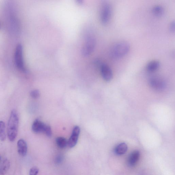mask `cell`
I'll use <instances>...</instances> for the list:
<instances>
[{"label": "cell", "mask_w": 175, "mask_h": 175, "mask_svg": "<svg viewBox=\"0 0 175 175\" xmlns=\"http://www.w3.org/2000/svg\"><path fill=\"white\" fill-rule=\"evenodd\" d=\"M19 116L16 110L11 111L7 127L8 137L10 141L13 142L16 139L18 134Z\"/></svg>", "instance_id": "1"}, {"label": "cell", "mask_w": 175, "mask_h": 175, "mask_svg": "<svg viewBox=\"0 0 175 175\" xmlns=\"http://www.w3.org/2000/svg\"><path fill=\"white\" fill-rule=\"evenodd\" d=\"M130 48V44L128 42L118 41L112 47L111 51V55L115 59L121 58L128 53Z\"/></svg>", "instance_id": "2"}, {"label": "cell", "mask_w": 175, "mask_h": 175, "mask_svg": "<svg viewBox=\"0 0 175 175\" xmlns=\"http://www.w3.org/2000/svg\"><path fill=\"white\" fill-rule=\"evenodd\" d=\"M15 65L18 69L23 72H27L23 58V47L20 44H18L15 49Z\"/></svg>", "instance_id": "3"}, {"label": "cell", "mask_w": 175, "mask_h": 175, "mask_svg": "<svg viewBox=\"0 0 175 175\" xmlns=\"http://www.w3.org/2000/svg\"><path fill=\"white\" fill-rule=\"evenodd\" d=\"M111 5L107 1L104 2L102 4L100 13V20L102 24L105 25L109 23L111 16Z\"/></svg>", "instance_id": "4"}, {"label": "cell", "mask_w": 175, "mask_h": 175, "mask_svg": "<svg viewBox=\"0 0 175 175\" xmlns=\"http://www.w3.org/2000/svg\"><path fill=\"white\" fill-rule=\"evenodd\" d=\"M96 44L95 38L93 36H89L86 39L82 49V53L83 56L87 57L94 50Z\"/></svg>", "instance_id": "5"}, {"label": "cell", "mask_w": 175, "mask_h": 175, "mask_svg": "<svg viewBox=\"0 0 175 175\" xmlns=\"http://www.w3.org/2000/svg\"><path fill=\"white\" fill-rule=\"evenodd\" d=\"M99 66L100 67L101 74L103 79L107 82L110 81L113 76V72L110 67L106 64L102 62Z\"/></svg>", "instance_id": "6"}, {"label": "cell", "mask_w": 175, "mask_h": 175, "mask_svg": "<svg viewBox=\"0 0 175 175\" xmlns=\"http://www.w3.org/2000/svg\"><path fill=\"white\" fill-rule=\"evenodd\" d=\"M149 83L151 87L157 91L163 90L165 87V83L164 81L157 77L151 78Z\"/></svg>", "instance_id": "7"}, {"label": "cell", "mask_w": 175, "mask_h": 175, "mask_svg": "<svg viewBox=\"0 0 175 175\" xmlns=\"http://www.w3.org/2000/svg\"><path fill=\"white\" fill-rule=\"evenodd\" d=\"M80 131L79 127L76 126L74 128L71 136L68 141V145L70 147H73L76 145L80 134Z\"/></svg>", "instance_id": "8"}, {"label": "cell", "mask_w": 175, "mask_h": 175, "mask_svg": "<svg viewBox=\"0 0 175 175\" xmlns=\"http://www.w3.org/2000/svg\"><path fill=\"white\" fill-rule=\"evenodd\" d=\"M140 153L138 151H135L130 154L128 159V165L130 167L134 166L139 160Z\"/></svg>", "instance_id": "9"}, {"label": "cell", "mask_w": 175, "mask_h": 175, "mask_svg": "<svg viewBox=\"0 0 175 175\" xmlns=\"http://www.w3.org/2000/svg\"><path fill=\"white\" fill-rule=\"evenodd\" d=\"M46 125L38 119H36L34 122L32 126L33 131L36 133H40L44 132Z\"/></svg>", "instance_id": "10"}, {"label": "cell", "mask_w": 175, "mask_h": 175, "mask_svg": "<svg viewBox=\"0 0 175 175\" xmlns=\"http://www.w3.org/2000/svg\"><path fill=\"white\" fill-rule=\"evenodd\" d=\"M18 153L21 156L24 157L27 155L28 151V146L27 143L23 139L18 141L17 143Z\"/></svg>", "instance_id": "11"}, {"label": "cell", "mask_w": 175, "mask_h": 175, "mask_svg": "<svg viewBox=\"0 0 175 175\" xmlns=\"http://www.w3.org/2000/svg\"><path fill=\"white\" fill-rule=\"evenodd\" d=\"M128 150V146L126 143H122L119 144L115 148V153L118 155L124 154Z\"/></svg>", "instance_id": "12"}, {"label": "cell", "mask_w": 175, "mask_h": 175, "mask_svg": "<svg viewBox=\"0 0 175 175\" xmlns=\"http://www.w3.org/2000/svg\"><path fill=\"white\" fill-rule=\"evenodd\" d=\"M160 66V62L157 60H153L148 63L146 68L147 71L153 72L158 70Z\"/></svg>", "instance_id": "13"}, {"label": "cell", "mask_w": 175, "mask_h": 175, "mask_svg": "<svg viewBox=\"0 0 175 175\" xmlns=\"http://www.w3.org/2000/svg\"><path fill=\"white\" fill-rule=\"evenodd\" d=\"M153 14L157 16H161L164 14V9L161 5H156L152 9Z\"/></svg>", "instance_id": "14"}, {"label": "cell", "mask_w": 175, "mask_h": 175, "mask_svg": "<svg viewBox=\"0 0 175 175\" xmlns=\"http://www.w3.org/2000/svg\"><path fill=\"white\" fill-rule=\"evenodd\" d=\"M56 142L58 147L60 148H64L68 145V141L66 138L62 137L57 138Z\"/></svg>", "instance_id": "15"}, {"label": "cell", "mask_w": 175, "mask_h": 175, "mask_svg": "<svg viewBox=\"0 0 175 175\" xmlns=\"http://www.w3.org/2000/svg\"><path fill=\"white\" fill-rule=\"evenodd\" d=\"M6 138L5 124L3 122L0 121V140L4 141Z\"/></svg>", "instance_id": "16"}, {"label": "cell", "mask_w": 175, "mask_h": 175, "mask_svg": "<svg viewBox=\"0 0 175 175\" xmlns=\"http://www.w3.org/2000/svg\"><path fill=\"white\" fill-rule=\"evenodd\" d=\"M10 166L9 161L6 159L5 160L2 164V167L1 173L2 174H4L8 170Z\"/></svg>", "instance_id": "17"}, {"label": "cell", "mask_w": 175, "mask_h": 175, "mask_svg": "<svg viewBox=\"0 0 175 175\" xmlns=\"http://www.w3.org/2000/svg\"><path fill=\"white\" fill-rule=\"evenodd\" d=\"M44 132L45 133L47 136L50 137L52 134V132L50 127L48 125H46Z\"/></svg>", "instance_id": "18"}, {"label": "cell", "mask_w": 175, "mask_h": 175, "mask_svg": "<svg viewBox=\"0 0 175 175\" xmlns=\"http://www.w3.org/2000/svg\"><path fill=\"white\" fill-rule=\"evenodd\" d=\"M30 95L32 98L35 99H37L40 96V93L38 90H35L31 91Z\"/></svg>", "instance_id": "19"}, {"label": "cell", "mask_w": 175, "mask_h": 175, "mask_svg": "<svg viewBox=\"0 0 175 175\" xmlns=\"http://www.w3.org/2000/svg\"><path fill=\"white\" fill-rule=\"evenodd\" d=\"M39 171V169L37 167H33L30 170V175H37Z\"/></svg>", "instance_id": "20"}, {"label": "cell", "mask_w": 175, "mask_h": 175, "mask_svg": "<svg viewBox=\"0 0 175 175\" xmlns=\"http://www.w3.org/2000/svg\"><path fill=\"white\" fill-rule=\"evenodd\" d=\"M169 30L172 33H174L175 31V22L173 21L170 23L169 25Z\"/></svg>", "instance_id": "21"}, {"label": "cell", "mask_w": 175, "mask_h": 175, "mask_svg": "<svg viewBox=\"0 0 175 175\" xmlns=\"http://www.w3.org/2000/svg\"><path fill=\"white\" fill-rule=\"evenodd\" d=\"M63 157L61 155H59L57 157L55 161L57 164L60 163L63 160Z\"/></svg>", "instance_id": "22"}, {"label": "cell", "mask_w": 175, "mask_h": 175, "mask_svg": "<svg viewBox=\"0 0 175 175\" xmlns=\"http://www.w3.org/2000/svg\"><path fill=\"white\" fill-rule=\"evenodd\" d=\"M1 157H0V160H1Z\"/></svg>", "instance_id": "23"}]
</instances>
